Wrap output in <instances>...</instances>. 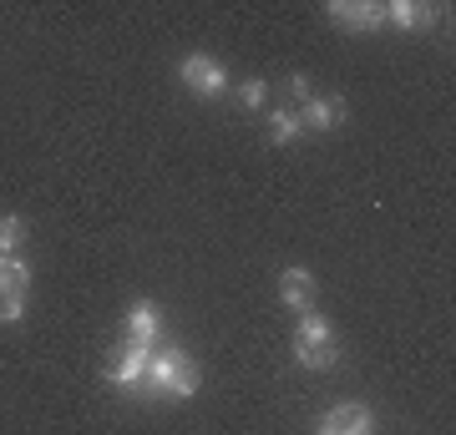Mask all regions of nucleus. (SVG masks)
I'll use <instances>...</instances> for the list:
<instances>
[{
  "label": "nucleus",
  "instance_id": "nucleus-1",
  "mask_svg": "<svg viewBox=\"0 0 456 435\" xmlns=\"http://www.w3.org/2000/svg\"><path fill=\"white\" fill-rule=\"evenodd\" d=\"M142 390H147V395H167V400H188V395L198 390V365H193L188 355H183L178 344H167L163 355L152 350Z\"/></svg>",
  "mask_w": 456,
  "mask_h": 435
},
{
  "label": "nucleus",
  "instance_id": "nucleus-2",
  "mask_svg": "<svg viewBox=\"0 0 456 435\" xmlns=\"http://www.w3.org/2000/svg\"><path fill=\"white\" fill-rule=\"evenodd\" d=\"M294 359L305 370H330L335 365V329H330L320 314H299V329H294Z\"/></svg>",
  "mask_w": 456,
  "mask_h": 435
},
{
  "label": "nucleus",
  "instance_id": "nucleus-3",
  "mask_svg": "<svg viewBox=\"0 0 456 435\" xmlns=\"http://www.w3.org/2000/svg\"><path fill=\"white\" fill-rule=\"evenodd\" d=\"M178 77H183V86H188V92H198V97H218V92L228 86L224 61H218V56H203V51H193V56H183Z\"/></svg>",
  "mask_w": 456,
  "mask_h": 435
},
{
  "label": "nucleus",
  "instance_id": "nucleus-4",
  "mask_svg": "<svg viewBox=\"0 0 456 435\" xmlns=\"http://www.w3.org/2000/svg\"><path fill=\"white\" fill-rule=\"evenodd\" d=\"M147 359H152V350H132V344H122L112 359H107V385H117V390H142V380H147Z\"/></svg>",
  "mask_w": 456,
  "mask_h": 435
},
{
  "label": "nucleus",
  "instance_id": "nucleus-5",
  "mask_svg": "<svg viewBox=\"0 0 456 435\" xmlns=\"http://www.w3.org/2000/svg\"><path fill=\"white\" fill-rule=\"evenodd\" d=\"M158 334H163L158 304H152V299H137V304L127 309V339H122V344H132V350H158Z\"/></svg>",
  "mask_w": 456,
  "mask_h": 435
},
{
  "label": "nucleus",
  "instance_id": "nucleus-6",
  "mask_svg": "<svg viewBox=\"0 0 456 435\" xmlns=\"http://www.w3.org/2000/svg\"><path fill=\"white\" fill-rule=\"evenodd\" d=\"M330 20H340L350 31H375L386 20V5H375V0H335L330 5Z\"/></svg>",
  "mask_w": 456,
  "mask_h": 435
},
{
  "label": "nucleus",
  "instance_id": "nucleus-7",
  "mask_svg": "<svg viewBox=\"0 0 456 435\" xmlns=\"http://www.w3.org/2000/svg\"><path fill=\"white\" fill-rule=\"evenodd\" d=\"M375 431V415L365 405H335L320 425V435H370Z\"/></svg>",
  "mask_w": 456,
  "mask_h": 435
},
{
  "label": "nucleus",
  "instance_id": "nucleus-8",
  "mask_svg": "<svg viewBox=\"0 0 456 435\" xmlns=\"http://www.w3.org/2000/svg\"><path fill=\"white\" fill-rule=\"evenodd\" d=\"M279 299H284V309H294V314H314V278H310V269H284V278H279Z\"/></svg>",
  "mask_w": 456,
  "mask_h": 435
},
{
  "label": "nucleus",
  "instance_id": "nucleus-9",
  "mask_svg": "<svg viewBox=\"0 0 456 435\" xmlns=\"http://www.w3.org/2000/svg\"><path fill=\"white\" fill-rule=\"evenodd\" d=\"M340 122H345V97H310L305 112H299V127H310V132H330Z\"/></svg>",
  "mask_w": 456,
  "mask_h": 435
},
{
  "label": "nucleus",
  "instance_id": "nucleus-10",
  "mask_svg": "<svg viewBox=\"0 0 456 435\" xmlns=\"http://www.w3.org/2000/svg\"><path fill=\"white\" fill-rule=\"evenodd\" d=\"M31 289V263L20 254H0V294H26Z\"/></svg>",
  "mask_w": 456,
  "mask_h": 435
},
{
  "label": "nucleus",
  "instance_id": "nucleus-11",
  "mask_svg": "<svg viewBox=\"0 0 456 435\" xmlns=\"http://www.w3.org/2000/svg\"><path fill=\"white\" fill-rule=\"evenodd\" d=\"M386 16H391L401 31H411V26H426V20H436V5H411V0H395V5H386Z\"/></svg>",
  "mask_w": 456,
  "mask_h": 435
},
{
  "label": "nucleus",
  "instance_id": "nucleus-12",
  "mask_svg": "<svg viewBox=\"0 0 456 435\" xmlns=\"http://www.w3.org/2000/svg\"><path fill=\"white\" fill-rule=\"evenodd\" d=\"M299 132H305V127H299V112H269V142L289 147Z\"/></svg>",
  "mask_w": 456,
  "mask_h": 435
},
{
  "label": "nucleus",
  "instance_id": "nucleus-13",
  "mask_svg": "<svg viewBox=\"0 0 456 435\" xmlns=\"http://www.w3.org/2000/svg\"><path fill=\"white\" fill-rule=\"evenodd\" d=\"M20 238H26V218H20V213H5V218H0V254H16Z\"/></svg>",
  "mask_w": 456,
  "mask_h": 435
},
{
  "label": "nucleus",
  "instance_id": "nucleus-14",
  "mask_svg": "<svg viewBox=\"0 0 456 435\" xmlns=\"http://www.w3.org/2000/svg\"><path fill=\"white\" fill-rule=\"evenodd\" d=\"M0 319H5V324L26 319V294H0Z\"/></svg>",
  "mask_w": 456,
  "mask_h": 435
},
{
  "label": "nucleus",
  "instance_id": "nucleus-15",
  "mask_svg": "<svg viewBox=\"0 0 456 435\" xmlns=\"http://www.w3.org/2000/svg\"><path fill=\"white\" fill-rule=\"evenodd\" d=\"M264 92H269L264 81H244V92H239V97H244V107H264Z\"/></svg>",
  "mask_w": 456,
  "mask_h": 435
}]
</instances>
